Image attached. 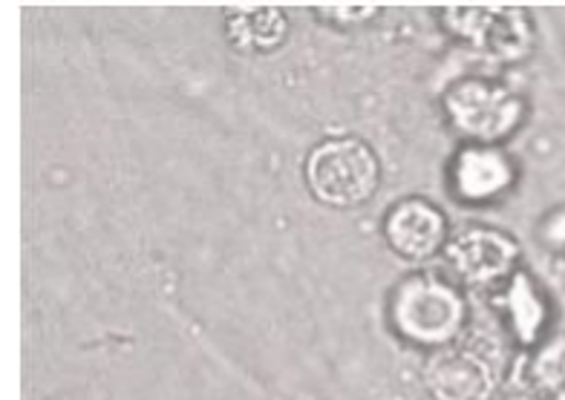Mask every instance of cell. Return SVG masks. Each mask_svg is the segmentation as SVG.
Wrapping results in <instances>:
<instances>
[{"mask_svg": "<svg viewBox=\"0 0 565 400\" xmlns=\"http://www.w3.org/2000/svg\"><path fill=\"white\" fill-rule=\"evenodd\" d=\"M387 323L409 346L447 348L465 332L468 300L439 271H416L395 282L387 296Z\"/></svg>", "mask_w": 565, "mask_h": 400, "instance_id": "6da1fadb", "label": "cell"}, {"mask_svg": "<svg viewBox=\"0 0 565 400\" xmlns=\"http://www.w3.org/2000/svg\"><path fill=\"white\" fill-rule=\"evenodd\" d=\"M306 185L327 208H361L379 193L384 167L370 141L358 136H335L320 141L306 156Z\"/></svg>", "mask_w": 565, "mask_h": 400, "instance_id": "7a4b0ae2", "label": "cell"}, {"mask_svg": "<svg viewBox=\"0 0 565 400\" xmlns=\"http://www.w3.org/2000/svg\"><path fill=\"white\" fill-rule=\"evenodd\" d=\"M445 116L465 139L477 144H502L525 121V98L488 75H468L445 93Z\"/></svg>", "mask_w": 565, "mask_h": 400, "instance_id": "3957f363", "label": "cell"}, {"mask_svg": "<svg viewBox=\"0 0 565 400\" xmlns=\"http://www.w3.org/2000/svg\"><path fill=\"white\" fill-rule=\"evenodd\" d=\"M445 30L499 64H520L534 53L536 23L522 7H445Z\"/></svg>", "mask_w": 565, "mask_h": 400, "instance_id": "277c9868", "label": "cell"}, {"mask_svg": "<svg viewBox=\"0 0 565 400\" xmlns=\"http://www.w3.org/2000/svg\"><path fill=\"white\" fill-rule=\"evenodd\" d=\"M456 282L473 289H499L522 268L520 242L493 225H470L445 248Z\"/></svg>", "mask_w": 565, "mask_h": 400, "instance_id": "5b68a950", "label": "cell"}, {"mask_svg": "<svg viewBox=\"0 0 565 400\" xmlns=\"http://www.w3.org/2000/svg\"><path fill=\"white\" fill-rule=\"evenodd\" d=\"M447 182L465 205H493L520 185V164L502 144L468 141L450 159Z\"/></svg>", "mask_w": 565, "mask_h": 400, "instance_id": "8992f818", "label": "cell"}, {"mask_svg": "<svg viewBox=\"0 0 565 400\" xmlns=\"http://www.w3.org/2000/svg\"><path fill=\"white\" fill-rule=\"evenodd\" d=\"M381 234L395 257L407 262H427L450 242V219L427 196H404L384 214Z\"/></svg>", "mask_w": 565, "mask_h": 400, "instance_id": "52a82bcc", "label": "cell"}, {"mask_svg": "<svg viewBox=\"0 0 565 400\" xmlns=\"http://www.w3.org/2000/svg\"><path fill=\"white\" fill-rule=\"evenodd\" d=\"M424 383L436 400H484L493 389V366L473 348L447 346L427 360Z\"/></svg>", "mask_w": 565, "mask_h": 400, "instance_id": "ba28073f", "label": "cell"}, {"mask_svg": "<svg viewBox=\"0 0 565 400\" xmlns=\"http://www.w3.org/2000/svg\"><path fill=\"white\" fill-rule=\"evenodd\" d=\"M499 303H502V314H505L508 332L513 334V340L525 348L543 343L545 332H548L551 309L548 296L540 289V282L534 280L531 271L520 268L499 291Z\"/></svg>", "mask_w": 565, "mask_h": 400, "instance_id": "9c48e42d", "label": "cell"}, {"mask_svg": "<svg viewBox=\"0 0 565 400\" xmlns=\"http://www.w3.org/2000/svg\"><path fill=\"white\" fill-rule=\"evenodd\" d=\"M225 35L239 53L268 55L286 44L289 18L277 7H234L225 12Z\"/></svg>", "mask_w": 565, "mask_h": 400, "instance_id": "30bf717a", "label": "cell"}, {"mask_svg": "<svg viewBox=\"0 0 565 400\" xmlns=\"http://www.w3.org/2000/svg\"><path fill=\"white\" fill-rule=\"evenodd\" d=\"M381 12V7H364V3H341V7H315V15L323 18V21L332 23H364L370 18H375Z\"/></svg>", "mask_w": 565, "mask_h": 400, "instance_id": "8fae6325", "label": "cell"}, {"mask_svg": "<svg viewBox=\"0 0 565 400\" xmlns=\"http://www.w3.org/2000/svg\"><path fill=\"white\" fill-rule=\"evenodd\" d=\"M505 400H531V398H505Z\"/></svg>", "mask_w": 565, "mask_h": 400, "instance_id": "7c38bea8", "label": "cell"}]
</instances>
